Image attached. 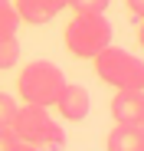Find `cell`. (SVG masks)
Wrapping results in <instances>:
<instances>
[{
  "mask_svg": "<svg viewBox=\"0 0 144 151\" xmlns=\"http://www.w3.org/2000/svg\"><path fill=\"white\" fill-rule=\"evenodd\" d=\"M62 86H66V76L49 59H33V63L23 66V72L16 76V92L23 99V105H43V109H49V105H56Z\"/></svg>",
  "mask_w": 144,
  "mask_h": 151,
  "instance_id": "1",
  "label": "cell"
},
{
  "mask_svg": "<svg viewBox=\"0 0 144 151\" xmlns=\"http://www.w3.org/2000/svg\"><path fill=\"white\" fill-rule=\"evenodd\" d=\"M111 23L105 20V13H76L66 30H62V40H66V49L76 59H92L98 49L111 46Z\"/></svg>",
  "mask_w": 144,
  "mask_h": 151,
  "instance_id": "2",
  "label": "cell"
},
{
  "mask_svg": "<svg viewBox=\"0 0 144 151\" xmlns=\"http://www.w3.org/2000/svg\"><path fill=\"white\" fill-rule=\"evenodd\" d=\"M98 79L115 89H144V63L141 56L128 53L121 46H105L92 56Z\"/></svg>",
  "mask_w": 144,
  "mask_h": 151,
  "instance_id": "3",
  "label": "cell"
},
{
  "mask_svg": "<svg viewBox=\"0 0 144 151\" xmlns=\"http://www.w3.org/2000/svg\"><path fill=\"white\" fill-rule=\"evenodd\" d=\"M10 132L16 135V141H26V145H36V148H46V145L59 148L62 145L59 122L46 112L43 105H16V115H13Z\"/></svg>",
  "mask_w": 144,
  "mask_h": 151,
  "instance_id": "4",
  "label": "cell"
},
{
  "mask_svg": "<svg viewBox=\"0 0 144 151\" xmlns=\"http://www.w3.org/2000/svg\"><path fill=\"white\" fill-rule=\"evenodd\" d=\"M115 125H144V89H118L111 99Z\"/></svg>",
  "mask_w": 144,
  "mask_h": 151,
  "instance_id": "5",
  "label": "cell"
},
{
  "mask_svg": "<svg viewBox=\"0 0 144 151\" xmlns=\"http://www.w3.org/2000/svg\"><path fill=\"white\" fill-rule=\"evenodd\" d=\"M56 109L66 122H82L92 109V99H88V89L85 86H76V82H66L59 99H56Z\"/></svg>",
  "mask_w": 144,
  "mask_h": 151,
  "instance_id": "6",
  "label": "cell"
},
{
  "mask_svg": "<svg viewBox=\"0 0 144 151\" xmlns=\"http://www.w3.org/2000/svg\"><path fill=\"white\" fill-rule=\"evenodd\" d=\"M13 10L20 17V23H49L59 10H66V0H13Z\"/></svg>",
  "mask_w": 144,
  "mask_h": 151,
  "instance_id": "7",
  "label": "cell"
},
{
  "mask_svg": "<svg viewBox=\"0 0 144 151\" xmlns=\"http://www.w3.org/2000/svg\"><path fill=\"white\" fill-rule=\"evenodd\" d=\"M108 151H144V125H115L105 141Z\"/></svg>",
  "mask_w": 144,
  "mask_h": 151,
  "instance_id": "8",
  "label": "cell"
},
{
  "mask_svg": "<svg viewBox=\"0 0 144 151\" xmlns=\"http://www.w3.org/2000/svg\"><path fill=\"white\" fill-rule=\"evenodd\" d=\"M23 56L20 49V40L16 36H0V69H13Z\"/></svg>",
  "mask_w": 144,
  "mask_h": 151,
  "instance_id": "9",
  "label": "cell"
},
{
  "mask_svg": "<svg viewBox=\"0 0 144 151\" xmlns=\"http://www.w3.org/2000/svg\"><path fill=\"white\" fill-rule=\"evenodd\" d=\"M16 30H20V17L7 0V4H0V36H16Z\"/></svg>",
  "mask_w": 144,
  "mask_h": 151,
  "instance_id": "10",
  "label": "cell"
},
{
  "mask_svg": "<svg viewBox=\"0 0 144 151\" xmlns=\"http://www.w3.org/2000/svg\"><path fill=\"white\" fill-rule=\"evenodd\" d=\"M111 0H66V7L72 13H105Z\"/></svg>",
  "mask_w": 144,
  "mask_h": 151,
  "instance_id": "11",
  "label": "cell"
},
{
  "mask_svg": "<svg viewBox=\"0 0 144 151\" xmlns=\"http://www.w3.org/2000/svg\"><path fill=\"white\" fill-rule=\"evenodd\" d=\"M13 115H16V102H13V95L0 92V128H10V125H13Z\"/></svg>",
  "mask_w": 144,
  "mask_h": 151,
  "instance_id": "12",
  "label": "cell"
},
{
  "mask_svg": "<svg viewBox=\"0 0 144 151\" xmlns=\"http://www.w3.org/2000/svg\"><path fill=\"white\" fill-rule=\"evenodd\" d=\"M13 145H16V135L10 128H0V151H13Z\"/></svg>",
  "mask_w": 144,
  "mask_h": 151,
  "instance_id": "13",
  "label": "cell"
},
{
  "mask_svg": "<svg viewBox=\"0 0 144 151\" xmlns=\"http://www.w3.org/2000/svg\"><path fill=\"white\" fill-rule=\"evenodd\" d=\"M125 4H128L131 17H134V20H141V13H144V0H125Z\"/></svg>",
  "mask_w": 144,
  "mask_h": 151,
  "instance_id": "14",
  "label": "cell"
},
{
  "mask_svg": "<svg viewBox=\"0 0 144 151\" xmlns=\"http://www.w3.org/2000/svg\"><path fill=\"white\" fill-rule=\"evenodd\" d=\"M13 151H43V148H36V145H26V141H16V145H13Z\"/></svg>",
  "mask_w": 144,
  "mask_h": 151,
  "instance_id": "15",
  "label": "cell"
},
{
  "mask_svg": "<svg viewBox=\"0 0 144 151\" xmlns=\"http://www.w3.org/2000/svg\"><path fill=\"white\" fill-rule=\"evenodd\" d=\"M0 4H7V0H0Z\"/></svg>",
  "mask_w": 144,
  "mask_h": 151,
  "instance_id": "16",
  "label": "cell"
}]
</instances>
